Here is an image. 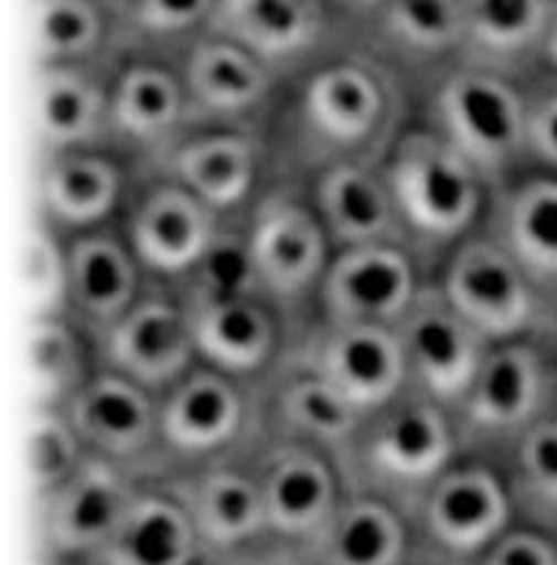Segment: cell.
Wrapping results in <instances>:
<instances>
[{"label": "cell", "instance_id": "obj_16", "mask_svg": "<svg viewBox=\"0 0 557 565\" xmlns=\"http://www.w3.org/2000/svg\"><path fill=\"white\" fill-rule=\"evenodd\" d=\"M431 271L406 242L336 249L321 281L314 319L398 327Z\"/></svg>", "mask_w": 557, "mask_h": 565}, {"label": "cell", "instance_id": "obj_32", "mask_svg": "<svg viewBox=\"0 0 557 565\" xmlns=\"http://www.w3.org/2000/svg\"><path fill=\"white\" fill-rule=\"evenodd\" d=\"M485 232L501 242L543 297L557 289V174H527L501 184Z\"/></svg>", "mask_w": 557, "mask_h": 565}, {"label": "cell", "instance_id": "obj_40", "mask_svg": "<svg viewBox=\"0 0 557 565\" xmlns=\"http://www.w3.org/2000/svg\"><path fill=\"white\" fill-rule=\"evenodd\" d=\"M23 281L31 319L67 311V239L33 220L25 247Z\"/></svg>", "mask_w": 557, "mask_h": 565}, {"label": "cell", "instance_id": "obj_13", "mask_svg": "<svg viewBox=\"0 0 557 565\" xmlns=\"http://www.w3.org/2000/svg\"><path fill=\"white\" fill-rule=\"evenodd\" d=\"M87 454L105 459L137 479H164L160 394L113 369L97 374L63 406Z\"/></svg>", "mask_w": 557, "mask_h": 565}, {"label": "cell", "instance_id": "obj_37", "mask_svg": "<svg viewBox=\"0 0 557 565\" xmlns=\"http://www.w3.org/2000/svg\"><path fill=\"white\" fill-rule=\"evenodd\" d=\"M219 0H127L120 21V51L178 57L210 31Z\"/></svg>", "mask_w": 557, "mask_h": 565}, {"label": "cell", "instance_id": "obj_28", "mask_svg": "<svg viewBox=\"0 0 557 565\" xmlns=\"http://www.w3.org/2000/svg\"><path fill=\"white\" fill-rule=\"evenodd\" d=\"M304 184L336 249L406 242L381 160L329 162Z\"/></svg>", "mask_w": 557, "mask_h": 565}, {"label": "cell", "instance_id": "obj_4", "mask_svg": "<svg viewBox=\"0 0 557 565\" xmlns=\"http://www.w3.org/2000/svg\"><path fill=\"white\" fill-rule=\"evenodd\" d=\"M247 235L261 297L285 315L297 339L314 321L321 281L336 252L304 180L274 172L247 210Z\"/></svg>", "mask_w": 557, "mask_h": 565}, {"label": "cell", "instance_id": "obj_35", "mask_svg": "<svg viewBox=\"0 0 557 565\" xmlns=\"http://www.w3.org/2000/svg\"><path fill=\"white\" fill-rule=\"evenodd\" d=\"M100 366L97 339L71 315L31 319L33 408H63Z\"/></svg>", "mask_w": 557, "mask_h": 565}, {"label": "cell", "instance_id": "obj_25", "mask_svg": "<svg viewBox=\"0 0 557 565\" xmlns=\"http://www.w3.org/2000/svg\"><path fill=\"white\" fill-rule=\"evenodd\" d=\"M168 481L188 509L207 558H224L269 535L249 454L168 476Z\"/></svg>", "mask_w": 557, "mask_h": 565}, {"label": "cell", "instance_id": "obj_27", "mask_svg": "<svg viewBox=\"0 0 557 565\" xmlns=\"http://www.w3.org/2000/svg\"><path fill=\"white\" fill-rule=\"evenodd\" d=\"M150 279L120 222L67 239V311L97 339L130 309Z\"/></svg>", "mask_w": 557, "mask_h": 565}, {"label": "cell", "instance_id": "obj_45", "mask_svg": "<svg viewBox=\"0 0 557 565\" xmlns=\"http://www.w3.org/2000/svg\"><path fill=\"white\" fill-rule=\"evenodd\" d=\"M543 61L557 73V0H555V8H553L550 28H547V38H545V47H543Z\"/></svg>", "mask_w": 557, "mask_h": 565}, {"label": "cell", "instance_id": "obj_48", "mask_svg": "<svg viewBox=\"0 0 557 565\" xmlns=\"http://www.w3.org/2000/svg\"><path fill=\"white\" fill-rule=\"evenodd\" d=\"M194 565H219V563L214 561V558H202V561H197Z\"/></svg>", "mask_w": 557, "mask_h": 565}, {"label": "cell", "instance_id": "obj_20", "mask_svg": "<svg viewBox=\"0 0 557 565\" xmlns=\"http://www.w3.org/2000/svg\"><path fill=\"white\" fill-rule=\"evenodd\" d=\"M100 364L162 394L197 364L188 305L178 287L150 281L140 299L97 337Z\"/></svg>", "mask_w": 557, "mask_h": 565}, {"label": "cell", "instance_id": "obj_22", "mask_svg": "<svg viewBox=\"0 0 557 565\" xmlns=\"http://www.w3.org/2000/svg\"><path fill=\"white\" fill-rule=\"evenodd\" d=\"M336 15L331 0H219L210 33L247 47L287 81L336 51Z\"/></svg>", "mask_w": 557, "mask_h": 565}, {"label": "cell", "instance_id": "obj_10", "mask_svg": "<svg viewBox=\"0 0 557 565\" xmlns=\"http://www.w3.org/2000/svg\"><path fill=\"white\" fill-rule=\"evenodd\" d=\"M190 128L188 87L178 57L120 53L110 85L107 145L148 172Z\"/></svg>", "mask_w": 557, "mask_h": 565}, {"label": "cell", "instance_id": "obj_6", "mask_svg": "<svg viewBox=\"0 0 557 565\" xmlns=\"http://www.w3.org/2000/svg\"><path fill=\"white\" fill-rule=\"evenodd\" d=\"M160 436L168 476L251 454L261 438L259 384L197 362L160 394Z\"/></svg>", "mask_w": 557, "mask_h": 565}, {"label": "cell", "instance_id": "obj_1", "mask_svg": "<svg viewBox=\"0 0 557 565\" xmlns=\"http://www.w3.org/2000/svg\"><path fill=\"white\" fill-rule=\"evenodd\" d=\"M404 83L364 43L339 45L297 77L289 107L291 150L274 172L307 180L339 160H384L406 128Z\"/></svg>", "mask_w": 557, "mask_h": 565}, {"label": "cell", "instance_id": "obj_2", "mask_svg": "<svg viewBox=\"0 0 557 565\" xmlns=\"http://www.w3.org/2000/svg\"><path fill=\"white\" fill-rule=\"evenodd\" d=\"M381 170L394 194L406 245L426 269L475 232L491 202V184L431 125H406L390 142Z\"/></svg>", "mask_w": 557, "mask_h": 565}, {"label": "cell", "instance_id": "obj_49", "mask_svg": "<svg viewBox=\"0 0 557 565\" xmlns=\"http://www.w3.org/2000/svg\"><path fill=\"white\" fill-rule=\"evenodd\" d=\"M555 392H557V374H555Z\"/></svg>", "mask_w": 557, "mask_h": 565}, {"label": "cell", "instance_id": "obj_43", "mask_svg": "<svg viewBox=\"0 0 557 565\" xmlns=\"http://www.w3.org/2000/svg\"><path fill=\"white\" fill-rule=\"evenodd\" d=\"M219 565H317L307 543L287 541L279 535H264L247 548L214 558Z\"/></svg>", "mask_w": 557, "mask_h": 565}, {"label": "cell", "instance_id": "obj_7", "mask_svg": "<svg viewBox=\"0 0 557 565\" xmlns=\"http://www.w3.org/2000/svg\"><path fill=\"white\" fill-rule=\"evenodd\" d=\"M515 523L503 466L463 454L410 511L416 565H473Z\"/></svg>", "mask_w": 557, "mask_h": 565}, {"label": "cell", "instance_id": "obj_23", "mask_svg": "<svg viewBox=\"0 0 557 565\" xmlns=\"http://www.w3.org/2000/svg\"><path fill=\"white\" fill-rule=\"evenodd\" d=\"M182 299L188 305L197 362L222 374L261 384L294 344V329L264 297L182 295Z\"/></svg>", "mask_w": 557, "mask_h": 565}, {"label": "cell", "instance_id": "obj_9", "mask_svg": "<svg viewBox=\"0 0 557 565\" xmlns=\"http://www.w3.org/2000/svg\"><path fill=\"white\" fill-rule=\"evenodd\" d=\"M431 277L491 344L533 337L543 321L540 289L485 230L448 252Z\"/></svg>", "mask_w": 557, "mask_h": 565}, {"label": "cell", "instance_id": "obj_12", "mask_svg": "<svg viewBox=\"0 0 557 565\" xmlns=\"http://www.w3.org/2000/svg\"><path fill=\"white\" fill-rule=\"evenodd\" d=\"M140 483L120 466L87 456L65 483L33 499L31 553L81 565L120 525Z\"/></svg>", "mask_w": 557, "mask_h": 565}, {"label": "cell", "instance_id": "obj_11", "mask_svg": "<svg viewBox=\"0 0 557 565\" xmlns=\"http://www.w3.org/2000/svg\"><path fill=\"white\" fill-rule=\"evenodd\" d=\"M222 217L162 172H140L120 217L127 242L150 281L180 287L192 275Z\"/></svg>", "mask_w": 557, "mask_h": 565}, {"label": "cell", "instance_id": "obj_47", "mask_svg": "<svg viewBox=\"0 0 557 565\" xmlns=\"http://www.w3.org/2000/svg\"><path fill=\"white\" fill-rule=\"evenodd\" d=\"M103 3H107V6H110L115 13H120V11H122V6L127 3V0H103Z\"/></svg>", "mask_w": 557, "mask_h": 565}, {"label": "cell", "instance_id": "obj_31", "mask_svg": "<svg viewBox=\"0 0 557 565\" xmlns=\"http://www.w3.org/2000/svg\"><path fill=\"white\" fill-rule=\"evenodd\" d=\"M309 545L317 565H416L414 525L396 503L349 491Z\"/></svg>", "mask_w": 557, "mask_h": 565}, {"label": "cell", "instance_id": "obj_17", "mask_svg": "<svg viewBox=\"0 0 557 565\" xmlns=\"http://www.w3.org/2000/svg\"><path fill=\"white\" fill-rule=\"evenodd\" d=\"M289 356L334 384L364 416L408 392L406 356L396 327L314 319L299 331Z\"/></svg>", "mask_w": 557, "mask_h": 565}, {"label": "cell", "instance_id": "obj_21", "mask_svg": "<svg viewBox=\"0 0 557 565\" xmlns=\"http://www.w3.org/2000/svg\"><path fill=\"white\" fill-rule=\"evenodd\" d=\"M192 128H264L281 77L257 55L217 33H204L178 55Z\"/></svg>", "mask_w": 557, "mask_h": 565}, {"label": "cell", "instance_id": "obj_38", "mask_svg": "<svg viewBox=\"0 0 557 565\" xmlns=\"http://www.w3.org/2000/svg\"><path fill=\"white\" fill-rule=\"evenodd\" d=\"M178 289L188 297H261L247 235V212L222 217L207 252Z\"/></svg>", "mask_w": 557, "mask_h": 565}, {"label": "cell", "instance_id": "obj_19", "mask_svg": "<svg viewBox=\"0 0 557 565\" xmlns=\"http://www.w3.org/2000/svg\"><path fill=\"white\" fill-rule=\"evenodd\" d=\"M408 388L456 412L493 344L446 299L433 277L398 321Z\"/></svg>", "mask_w": 557, "mask_h": 565}, {"label": "cell", "instance_id": "obj_42", "mask_svg": "<svg viewBox=\"0 0 557 565\" xmlns=\"http://www.w3.org/2000/svg\"><path fill=\"white\" fill-rule=\"evenodd\" d=\"M473 565H557V535L517 521Z\"/></svg>", "mask_w": 557, "mask_h": 565}, {"label": "cell", "instance_id": "obj_44", "mask_svg": "<svg viewBox=\"0 0 557 565\" xmlns=\"http://www.w3.org/2000/svg\"><path fill=\"white\" fill-rule=\"evenodd\" d=\"M381 3H384V0H331V6L336 8V13L344 15V21L354 23L356 31L368 21L371 15H374V11Z\"/></svg>", "mask_w": 557, "mask_h": 565}, {"label": "cell", "instance_id": "obj_15", "mask_svg": "<svg viewBox=\"0 0 557 565\" xmlns=\"http://www.w3.org/2000/svg\"><path fill=\"white\" fill-rule=\"evenodd\" d=\"M219 217L244 214L274 174L267 130L202 125L190 128L154 164Z\"/></svg>", "mask_w": 557, "mask_h": 565}, {"label": "cell", "instance_id": "obj_36", "mask_svg": "<svg viewBox=\"0 0 557 565\" xmlns=\"http://www.w3.org/2000/svg\"><path fill=\"white\" fill-rule=\"evenodd\" d=\"M501 466L517 521L557 535V414L527 428Z\"/></svg>", "mask_w": 557, "mask_h": 565}, {"label": "cell", "instance_id": "obj_18", "mask_svg": "<svg viewBox=\"0 0 557 565\" xmlns=\"http://www.w3.org/2000/svg\"><path fill=\"white\" fill-rule=\"evenodd\" d=\"M269 533L311 543L349 493L336 456L291 438L261 436L249 454Z\"/></svg>", "mask_w": 557, "mask_h": 565}, {"label": "cell", "instance_id": "obj_26", "mask_svg": "<svg viewBox=\"0 0 557 565\" xmlns=\"http://www.w3.org/2000/svg\"><path fill=\"white\" fill-rule=\"evenodd\" d=\"M259 396L261 436L311 444L339 461L364 422V414L334 384L289 354L259 384Z\"/></svg>", "mask_w": 557, "mask_h": 565}, {"label": "cell", "instance_id": "obj_29", "mask_svg": "<svg viewBox=\"0 0 557 565\" xmlns=\"http://www.w3.org/2000/svg\"><path fill=\"white\" fill-rule=\"evenodd\" d=\"M207 558L190 513L168 479L140 483L125 519L81 565H194Z\"/></svg>", "mask_w": 557, "mask_h": 565}, {"label": "cell", "instance_id": "obj_3", "mask_svg": "<svg viewBox=\"0 0 557 565\" xmlns=\"http://www.w3.org/2000/svg\"><path fill=\"white\" fill-rule=\"evenodd\" d=\"M456 414L408 388L364 416L341 469L349 491L378 495L408 515L426 491L461 459Z\"/></svg>", "mask_w": 557, "mask_h": 565}, {"label": "cell", "instance_id": "obj_46", "mask_svg": "<svg viewBox=\"0 0 557 565\" xmlns=\"http://www.w3.org/2000/svg\"><path fill=\"white\" fill-rule=\"evenodd\" d=\"M31 565H73V563H65V561H57V558H47V555L31 553Z\"/></svg>", "mask_w": 557, "mask_h": 565}, {"label": "cell", "instance_id": "obj_24", "mask_svg": "<svg viewBox=\"0 0 557 565\" xmlns=\"http://www.w3.org/2000/svg\"><path fill=\"white\" fill-rule=\"evenodd\" d=\"M117 61L120 53L95 63L35 65L31 128L38 154L107 145L110 85Z\"/></svg>", "mask_w": 557, "mask_h": 565}, {"label": "cell", "instance_id": "obj_39", "mask_svg": "<svg viewBox=\"0 0 557 565\" xmlns=\"http://www.w3.org/2000/svg\"><path fill=\"white\" fill-rule=\"evenodd\" d=\"M87 448L63 408H33L28 466H31V495L38 499L57 489L87 461Z\"/></svg>", "mask_w": 557, "mask_h": 565}, {"label": "cell", "instance_id": "obj_14", "mask_svg": "<svg viewBox=\"0 0 557 565\" xmlns=\"http://www.w3.org/2000/svg\"><path fill=\"white\" fill-rule=\"evenodd\" d=\"M140 168L107 145L38 154L35 220L71 239L120 222Z\"/></svg>", "mask_w": 557, "mask_h": 565}, {"label": "cell", "instance_id": "obj_30", "mask_svg": "<svg viewBox=\"0 0 557 565\" xmlns=\"http://www.w3.org/2000/svg\"><path fill=\"white\" fill-rule=\"evenodd\" d=\"M461 0H384L358 28V41L400 75L463 55Z\"/></svg>", "mask_w": 557, "mask_h": 565}, {"label": "cell", "instance_id": "obj_5", "mask_svg": "<svg viewBox=\"0 0 557 565\" xmlns=\"http://www.w3.org/2000/svg\"><path fill=\"white\" fill-rule=\"evenodd\" d=\"M428 115L493 190L527 160L525 90L511 75L458 61L438 77Z\"/></svg>", "mask_w": 557, "mask_h": 565}, {"label": "cell", "instance_id": "obj_34", "mask_svg": "<svg viewBox=\"0 0 557 565\" xmlns=\"http://www.w3.org/2000/svg\"><path fill=\"white\" fill-rule=\"evenodd\" d=\"M31 51L35 65L95 63L120 51V21L103 0H33Z\"/></svg>", "mask_w": 557, "mask_h": 565}, {"label": "cell", "instance_id": "obj_8", "mask_svg": "<svg viewBox=\"0 0 557 565\" xmlns=\"http://www.w3.org/2000/svg\"><path fill=\"white\" fill-rule=\"evenodd\" d=\"M555 374L533 337L497 342L456 408L461 448L501 463L527 428L553 414Z\"/></svg>", "mask_w": 557, "mask_h": 565}, {"label": "cell", "instance_id": "obj_41", "mask_svg": "<svg viewBox=\"0 0 557 565\" xmlns=\"http://www.w3.org/2000/svg\"><path fill=\"white\" fill-rule=\"evenodd\" d=\"M527 160L557 172V75L525 87Z\"/></svg>", "mask_w": 557, "mask_h": 565}, {"label": "cell", "instance_id": "obj_33", "mask_svg": "<svg viewBox=\"0 0 557 565\" xmlns=\"http://www.w3.org/2000/svg\"><path fill=\"white\" fill-rule=\"evenodd\" d=\"M463 63L515 77L543 61L555 0H461Z\"/></svg>", "mask_w": 557, "mask_h": 565}]
</instances>
